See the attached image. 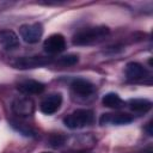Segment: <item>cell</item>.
Returning a JSON list of instances; mask_svg holds the SVG:
<instances>
[{
    "label": "cell",
    "instance_id": "6da1fadb",
    "mask_svg": "<svg viewBox=\"0 0 153 153\" xmlns=\"http://www.w3.org/2000/svg\"><path fill=\"white\" fill-rule=\"evenodd\" d=\"M109 33H110V29L104 25L86 27L78 31L73 36L72 42L74 45H92L102 42L105 37H108Z\"/></svg>",
    "mask_w": 153,
    "mask_h": 153
},
{
    "label": "cell",
    "instance_id": "7a4b0ae2",
    "mask_svg": "<svg viewBox=\"0 0 153 153\" xmlns=\"http://www.w3.org/2000/svg\"><path fill=\"white\" fill-rule=\"evenodd\" d=\"M93 111L88 109H76L63 118V123L69 129H79L93 122Z\"/></svg>",
    "mask_w": 153,
    "mask_h": 153
},
{
    "label": "cell",
    "instance_id": "3957f363",
    "mask_svg": "<svg viewBox=\"0 0 153 153\" xmlns=\"http://www.w3.org/2000/svg\"><path fill=\"white\" fill-rule=\"evenodd\" d=\"M51 63V57H44V56H23L17 57L11 62V65L19 69H30L36 67H42Z\"/></svg>",
    "mask_w": 153,
    "mask_h": 153
},
{
    "label": "cell",
    "instance_id": "277c9868",
    "mask_svg": "<svg viewBox=\"0 0 153 153\" xmlns=\"http://www.w3.org/2000/svg\"><path fill=\"white\" fill-rule=\"evenodd\" d=\"M19 35L26 43H37L43 35V25L41 23L24 24L19 27Z\"/></svg>",
    "mask_w": 153,
    "mask_h": 153
},
{
    "label": "cell",
    "instance_id": "5b68a950",
    "mask_svg": "<svg viewBox=\"0 0 153 153\" xmlns=\"http://www.w3.org/2000/svg\"><path fill=\"white\" fill-rule=\"evenodd\" d=\"M134 117L129 114L126 112H106L103 114L99 118V123L102 126H122V124H128L133 122Z\"/></svg>",
    "mask_w": 153,
    "mask_h": 153
},
{
    "label": "cell",
    "instance_id": "8992f818",
    "mask_svg": "<svg viewBox=\"0 0 153 153\" xmlns=\"http://www.w3.org/2000/svg\"><path fill=\"white\" fill-rule=\"evenodd\" d=\"M43 48L48 54H59L66 49V39L61 33H53L45 38Z\"/></svg>",
    "mask_w": 153,
    "mask_h": 153
},
{
    "label": "cell",
    "instance_id": "52a82bcc",
    "mask_svg": "<svg viewBox=\"0 0 153 153\" xmlns=\"http://www.w3.org/2000/svg\"><path fill=\"white\" fill-rule=\"evenodd\" d=\"M12 110L16 115L26 117V116H30L33 114L35 103L29 97H19V98L14 99V102L12 103Z\"/></svg>",
    "mask_w": 153,
    "mask_h": 153
},
{
    "label": "cell",
    "instance_id": "ba28073f",
    "mask_svg": "<svg viewBox=\"0 0 153 153\" xmlns=\"http://www.w3.org/2000/svg\"><path fill=\"white\" fill-rule=\"evenodd\" d=\"M62 104V96L61 93H51L47 96L42 103H41V111L45 115H53L55 114Z\"/></svg>",
    "mask_w": 153,
    "mask_h": 153
},
{
    "label": "cell",
    "instance_id": "9c48e42d",
    "mask_svg": "<svg viewBox=\"0 0 153 153\" xmlns=\"http://www.w3.org/2000/svg\"><path fill=\"white\" fill-rule=\"evenodd\" d=\"M126 76L131 81H139L148 76V72L141 63L129 62L126 66Z\"/></svg>",
    "mask_w": 153,
    "mask_h": 153
},
{
    "label": "cell",
    "instance_id": "30bf717a",
    "mask_svg": "<svg viewBox=\"0 0 153 153\" xmlns=\"http://www.w3.org/2000/svg\"><path fill=\"white\" fill-rule=\"evenodd\" d=\"M17 88H18L22 93L29 96V94H39V93H42V92L44 91L45 86H44L43 82H39V81H37V80L29 79V80H23V81H20V82L17 85Z\"/></svg>",
    "mask_w": 153,
    "mask_h": 153
},
{
    "label": "cell",
    "instance_id": "8fae6325",
    "mask_svg": "<svg viewBox=\"0 0 153 153\" xmlns=\"http://www.w3.org/2000/svg\"><path fill=\"white\" fill-rule=\"evenodd\" d=\"M71 86H72V90L76 94L82 96V97L92 94L94 92V90H96V86L91 81H88V80H86L84 78H76V79H74L72 81Z\"/></svg>",
    "mask_w": 153,
    "mask_h": 153
},
{
    "label": "cell",
    "instance_id": "7c38bea8",
    "mask_svg": "<svg viewBox=\"0 0 153 153\" xmlns=\"http://www.w3.org/2000/svg\"><path fill=\"white\" fill-rule=\"evenodd\" d=\"M0 44L7 50L14 49L19 45V38L13 30L4 29L0 30Z\"/></svg>",
    "mask_w": 153,
    "mask_h": 153
},
{
    "label": "cell",
    "instance_id": "4fadbf2b",
    "mask_svg": "<svg viewBox=\"0 0 153 153\" xmlns=\"http://www.w3.org/2000/svg\"><path fill=\"white\" fill-rule=\"evenodd\" d=\"M102 103L104 106H108L111 109H121L122 106H124V102L121 99V97L117 93H114V92L106 93L103 97Z\"/></svg>",
    "mask_w": 153,
    "mask_h": 153
},
{
    "label": "cell",
    "instance_id": "5bb4252c",
    "mask_svg": "<svg viewBox=\"0 0 153 153\" xmlns=\"http://www.w3.org/2000/svg\"><path fill=\"white\" fill-rule=\"evenodd\" d=\"M129 108L135 112H147L152 108V102L145 98H136L129 102Z\"/></svg>",
    "mask_w": 153,
    "mask_h": 153
},
{
    "label": "cell",
    "instance_id": "9a60e30c",
    "mask_svg": "<svg viewBox=\"0 0 153 153\" xmlns=\"http://www.w3.org/2000/svg\"><path fill=\"white\" fill-rule=\"evenodd\" d=\"M79 61V57L78 55H74V54H69V55H65L62 57H60L59 60V63L62 65V66H74L76 65Z\"/></svg>",
    "mask_w": 153,
    "mask_h": 153
},
{
    "label": "cell",
    "instance_id": "2e32d148",
    "mask_svg": "<svg viewBox=\"0 0 153 153\" xmlns=\"http://www.w3.org/2000/svg\"><path fill=\"white\" fill-rule=\"evenodd\" d=\"M49 142L53 147H61L66 142V136L61 134H54L49 137Z\"/></svg>",
    "mask_w": 153,
    "mask_h": 153
},
{
    "label": "cell",
    "instance_id": "e0dca14e",
    "mask_svg": "<svg viewBox=\"0 0 153 153\" xmlns=\"http://www.w3.org/2000/svg\"><path fill=\"white\" fill-rule=\"evenodd\" d=\"M146 130H147V133H148V135H152V134H153V131H152V122H149V123H147V127H146Z\"/></svg>",
    "mask_w": 153,
    "mask_h": 153
},
{
    "label": "cell",
    "instance_id": "ac0fdd59",
    "mask_svg": "<svg viewBox=\"0 0 153 153\" xmlns=\"http://www.w3.org/2000/svg\"><path fill=\"white\" fill-rule=\"evenodd\" d=\"M76 153H91V152H87V151H81V152H76Z\"/></svg>",
    "mask_w": 153,
    "mask_h": 153
},
{
    "label": "cell",
    "instance_id": "d6986e66",
    "mask_svg": "<svg viewBox=\"0 0 153 153\" xmlns=\"http://www.w3.org/2000/svg\"><path fill=\"white\" fill-rule=\"evenodd\" d=\"M42 153H51V152H42Z\"/></svg>",
    "mask_w": 153,
    "mask_h": 153
}]
</instances>
